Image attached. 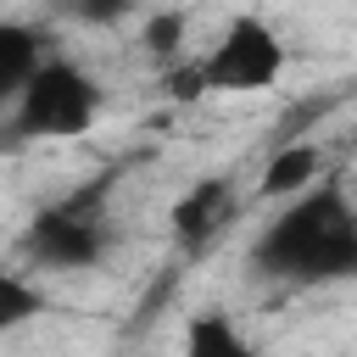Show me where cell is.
Returning <instances> with one entry per match:
<instances>
[{
  "mask_svg": "<svg viewBox=\"0 0 357 357\" xmlns=\"http://www.w3.org/2000/svg\"><path fill=\"white\" fill-rule=\"evenodd\" d=\"M184 39H190V17H184L178 6H162V11H151V17L139 22V45H145V56H156V61H178V56H184Z\"/></svg>",
  "mask_w": 357,
  "mask_h": 357,
  "instance_id": "30bf717a",
  "label": "cell"
},
{
  "mask_svg": "<svg viewBox=\"0 0 357 357\" xmlns=\"http://www.w3.org/2000/svg\"><path fill=\"white\" fill-rule=\"evenodd\" d=\"M106 112V89L95 73H84L73 56H45L28 84L17 89L11 112H6V134L17 145H33V139H78L100 123Z\"/></svg>",
  "mask_w": 357,
  "mask_h": 357,
  "instance_id": "7a4b0ae2",
  "label": "cell"
},
{
  "mask_svg": "<svg viewBox=\"0 0 357 357\" xmlns=\"http://www.w3.org/2000/svg\"><path fill=\"white\" fill-rule=\"evenodd\" d=\"M167 95H173V100H201V95H206V89H201L195 61H184V67H173V73H167Z\"/></svg>",
  "mask_w": 357,
  "mask_h": 357,
  "instance_id": "7c38bea8",
  "label": "cell"
},
{
  "mask_svg": "<svg viewBox=\"0 0 357 357\" xmlns=\"http://www.w3.org/2000/svg\"><path fill=\"white\" fill-rule=\"evenodd\" d=\"M234 218H240V190H234V178H229V173H206V178H195V184L173 201L167 229H173V245H178V251H206Z\"/></svg>",
  "mask_w": 357,
  "mask_h": 357,
  "instance_id": "5b68a950",
  "label": "cell"
},
{
  "mask_svg": "<svg viewBox=\"0 0 357 357\" xmlns=\"http://www.w3.org/2000/svg\"><path fill=\"white\" fill-rule=\"evenodd\" d=\"M67 22H84V28H117L128 11H134V0H50Z\"/></svg>",
  "mask_w": 357,
  "mask_h": 357,
  "instance_id": "8fae6325",
  "label": "cell"
},
{
  "mask_svg": "<svg viewBox=\"0 0 357 357\" xmlns=\"http://www.w3.org/2000/svg\"><path fill=\"white\" fill-rule=\"evenodd\" d=\"M100 195H106V184L95 195L84 190L73 201L39 206L28 218V229H22V257L33 268H45V273H89V268H100L106 251H112V223L100 212Z\"/></svg>",
  "mask_w": 357,
  "mask_h": 357,
  "instance_id": "277c9868",
  "label": "cell"
},
{
  "mask_svg": "<svg viewBox=\"0 0 357 357\" xmlns=\"http://www.w3.org/2000/svg\"><path fill=\"white\" fill-rule=\"evenodd\" d=\"M45 312H56V296H50L45 284H33L28 273L0 268V340L17 335V329H28V324L45 318Z\"/></svg>",
  "mask_w": 357,
  "mask_h": 357,
  "instance_id": "9c48e42d",
  "label": "cell"
},
{
  "mask_svg": "<svg viewBox=\"0 0 357 357\" xmlns=\"http://www.w3.org/2000/svg\"><path fill=\"white\" fill-rule=\"evenodd\" d=\"M329 173V156H324V145L318 139H290V145H279L268 162H262V195H273V201H290V195H301L307 184H318Z\"/></svg>",
  "mask_w": 357,
  "mask_h": 357,
  "instance_id": "8992f818",
  "label": "cell"
},
{
  "mask_svg": "<svg viewBox=\"0 0 357 357\" xmlns=\"http://www.w3.org/2000/svg\"><path fill=\"white\" fill-rule=\"evenodd\" d=\"M45 33L33 22H17V17H0V117L11 112L17 89L28 84V73L45 61Z\"/></svg>",
  "mask_w": 357,
  "mask_h": 357,
  "instance_id": "52a82bcc",
  "label": "cell"
},
{
  "mask_svg": "<svg viewBox=\"0 0 357 357\" xmlns=\"http://www.w3.org/2000/svg\"><path fill=\"white\" fill-rule=\"evenodd\" d=\"M178 357H257V346L245 340V329L223 312V307H195L184 318V346Z\"/></svg>",
  "mask_w": 357,
  "mask_h": 357,
  "instance_id": "ba28073f",
  "label": "cell"
},
{
  "mask_svg": "<svg viewBox=\"0 0 357 357\" xmlns=\"http://www.w3.org/2000/svg\"><path fill=\"white\" fill-rule=\"evenodd\" d=\"M251 268L279 284H340L357 273V206L346 178L324 173L301 195L279 206V218L257 234Z\"/></svg>",
  "mask_w": 357,
  "mask_h": 357,
  "instance_id": "6da1fadb",
  "label": "cell"
},
{
  "mask_svg": "<svg viewBox=\"0 0 357 357\" xmlns=\"http://www.w3.org/2000/svg\"><path fill=\"white\" fill-rule=\"evenodd\" d=\"M284 67H290V45L262 11H234L223 33L206 45V56H195L206 95H262L284 78Z\"/></svg>",
  "mask_w": 357,
  "mask_h": 357,
  "instance_id": "3957f363",
  "label": "cell"
}]
</instances>
